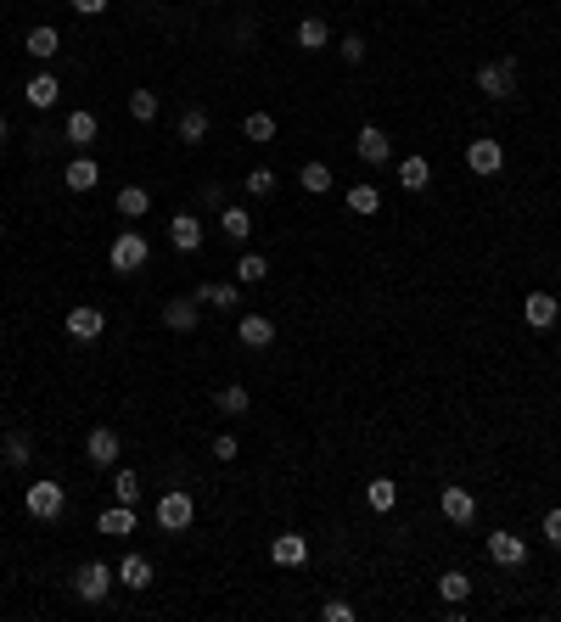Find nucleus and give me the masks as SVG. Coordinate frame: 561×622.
I'll list each match as a JSON object with an SVG mask.
<instances>
[{"label": "nucleus", "instance_id": "1", "mask_svg": "<svg viewBox=\"0 0 561 622\" xmlns=\"http://www.w3.org/2000/svg\"><path fill=\"white\" fill-rule=\"evenodd\" d=\"M107 264H113L118 275H135V270H146V264H152V247H146V236H141V231H118V236H113V252H107Z\"/></svg>", "mask_w": 561, "mask_h": 622}, {"label": "nucleus", "instance_id": "2", "mask_svg": "<svg viewBox=\"0 0 561 622\" xmlns=\"http://www.w3.org/2000/svg\"><path fill=\"white\" fill-rule=\"evenodd\" d=\"M23 505H28V516H40V521H56L62 510H68V494H62V482H56V477H40V482H28Z\"/></svg>", "mask_w": 561, "mask_h": 622}, {"label": "nucleus", "instance_id": "3", "mask_svg": "<svg viewBox=\"0 0 561 622\" xmlns=\"http://www.w3.org/2000/svg\"><path fill=\"white\" fill-rule=\"evenodd\" d=\"M113 578H118V572H113L107 561H85V567L74 572V595H79L85 606H102L107 588H113Z\"/></svg>", "mask_w": 561, "mask_h": 622}, {"label": "nucleus", "instance_id": "4", "mask_svg": "<svg viewBox=\"0 0 561 622\" xmlns=\"http://www.w3.org/2000/svg\"><path fill=\"white\" fill-rule=\"evenodd\" d=\"M477 90L488 95V102H511L516 95V62L506 56V62H483L477 68Z\"/></svg>", "mask_w": 561, "mask_h": 622}, {"label": "nucleus", "instance_id": "5", "mask_svg": "<svg viewBox=\"0 0 561 622\" xmlns=\"http://www.w3.org/2000/svg\"><path fill=\"white\" fill-rule=\"evenodd\" d=\"M157 528L163 533H185L191 528V516H196V499L191 494H180V488H175V494H157Z\"/></svg>", "mask_w": 561, "mask_h": 622}, {"label": "nucleus", "instance_id": "6", "mask_svg": "<svg viewBox=\"0 0 561 622\" xmlns=\"http://www.w3.org/2000/svg\"><path fill=\"white\" fill-rule=\"evenodd\" d=\"M466 169H472V174H483V180H488V174H500V169H506V146L494 141V135L472 141V146H466Z\"/></svg>", "mask_w": 561, "mask_h": 622}, {"label": "nucleus", "instance_id": "7", "mask_svg": "<svg viewBox=\"0 0 561 622\" xmlns=\"http://www.w3.org/2000/svg\"><path fill=\"white\" fill-rule=\"evenodd\" d=\"M354 152H359V163H371V169L393 163V141H387V129L366 123V129H359V141H354Z\"/></svg>", "mask_w": 561, "mask_h": 622}, {"label": "nucleus", "instance_id": "8", "mask_svg": "<svg viewBox=\"0 0 561 622\" xmlns=\"http://www.w3.org/2000/svg\"><path fill=\"white\" fill-rule=\"evenodd\" d=\"M488 561H494V567H506V572L522 567V561H527V538H516V533H506V528H500V533H488Z\"/></svg>", "mask_w": 561, "mask_h": 622}, {"label": "nucleus", "instance_id": "9", "mask_svg": "<svg viewBox=\"0 0 561 622\" xmlns=\"http://www.w3.org/2000/svg\"><path fill=\"white\" fill-rule=\"evenodd\" d=\"M438 510H444V521H455V528H472V521H477V499L466 494V488H444Z\"/></svg>", "mask_w": 561, "mask_h": 622}, {"label": "nucleus", "instance_id": "10", "mask_svg": "<svg viewBox=\"0 0 561 622\" xmlns=\"http://www.w3.org/2000/svg\"><path fill=\"white\" fill-rule=\"evenodd\" d=\"M236 342L253 348V353L270 348V342H275V320H270V314H242V320H236Z\"/></svg>", "mask_w": 561, "mask_h": 622}, {"label": "nucleus", "instance_id": "11", "mask_svg": "<svg viewBox=\"0 0 561 622\" xmlns=\"http://www.w3.org/2000/svg\"><path fill=\"white\" fill-rule=\"evenodd\" d=\"M118 454H124V443H118L113 427H95V432L85 438V460H90V466H118Z\"/></svg>", "mask_w": 561, "mask_h": 622}, {"label": "nucleus", "instance_id": "12", "mask_svg": "<svg viewBox=\"0 0 561 622\" xmlns=\"http://www.w3.org/2000/svg\"><path fill=\"white\" fill-rule=\"evenodd\" d=\"M102 331H107V314H102V309H90V303L68 309V337H74V342H95Z\"/></svg>", "mask_w": 561, "mask_h": 622}, {"label": "nucleus", "instance_id": "13", "mask_svg": "<svg viewBox=\"0 0 561 622\" xmlns=\"http://www.w3.org/2000/svg\"><path fill=\"white\" fill-rule=\"evenodd\" d=\"M522 320L534 325V331H550V325L561 320V303L550 298V291H527V303H522Z\"/></svg>", "mask_w": 561, "mask_h": 622}, {"label": "nucleus", "instance_id": "14", "mask_svg": "<svg viewBox=\"0 0 561 622\" xmlns=\"http://www.w3.org/2000/svg\"><path fill=\"white\" fill-rule=\"evenodd\" d=\"M270 561L286 567V572H292V567H304V561H309V538H304V533H281V538L270 544Z\"/></svg>", "mask_w": 561, "mask_h": 622}, {"label": "nucleus", "instance_id": "15", "mask_svg": "<svg viewBox=\"0 0 561 622\" xmlns=\"http://www.w3.org/2000/svg\"><path fill=\"white\" fill-rule=\"evenodd\" d=\"M169 242H175V252H196V247H203V219H196V213H175L169 219Z\"/></svg>", "mask_w": 561, "mask_h": 622}, {"label": "nucleus", "instance_id": "16", "mask_svg": "<svg viewBox=\"0 0 561 622\" xmlns=\"http://www.w3.org/2000/svg\"><path fill=\"white\" fill-rule=\"evenodd\" d=\"M62 185H68V191H95V185H102V163H95V157H74L68 169H62Z\"/></svg>", "mask_w": 561, "mask_h": 622}, {"label": "nucleus", "instance_id": "17", "mask_svg": "<svg viewBox=\"0 0 561 622\" xmlns=\"http://www.w3.org/2000/svg\"><path fill=\"white\" fill-rule=\"evenodd\" d=\"M196 309H203L196 298H169L163 303V325H169V331H196V320H203Z\"/></svg>", "mask_w": 561, "mask_h": 622}, {"label": "nucleus", "instance_id": "18", "mask_svg": "<svg viewBox=\"0 0 561 622\" xmlns=\"http://www.w3.org/2000/svg\"><path fill=\"white\" fill-rule=\"evenodd\" d=\"M95 528H102L107 538H129L135 533V505H107L102 516H95Z\"/></svg>", "mask_w": 561, "mask_h": 622}, {"label": "nucleus", "instance_id": "19", "mask_svg": "<svg viewBox=\"0 0 561 622\" xmlns=\"http://www.w3.org/2000/svg\"><path fill=\"white\" fill-rule=\"evenodd\" d=\"M62 135H68V141L85 152V146H95V135H102V123H95V113H85V107H79V113H68V123H62Z\"/></svg>", "mask_w": 561, "mask_h": 622}, {"label": "nucleus", "instance_id": "20", "mask_svg": "<svg viewBox=\"0 0 561 622\" xmlns=\"http://www.w3.org/2000/svg\"><path fill=\"white\" fill-rule=\"evenodd\" d=\"M23 51L28 56H35V62H56V51H62V35H56V28H28V40H23Z\"/></svg>", "mask_w": 561, "mask_h": 622}, {"label": "nucleus", "instance_id": "21", "mask_svg": "<svg viewBox=\"0 0 561 622\" xmlns=\"http://www.w3.org/2000/svg\"><path fill=\"white\" fill-rule=\"evenodd\" d=\"M196 303H214V309L242 314V286H230V281H208L203 291H196Z\"/></svg>", "mask_w": 561, "mask_h": 622}, {"label": "nucleus", "instance_id": "22", "mask_svg": "<svg viewBox=\"0 0 561 622\" xmlns=\"http://www.w3.org/2000/svg\"><path fill=\"white\" fill-rule=\"evenodd\" d=\"M348 213H359V219H376V213H382V191H376L371 180L348 185Z\"/></svg>", "mask_w": 561, "mask_h": 622}, {"label": "nucleus", "instance_id": "23", "mask_svg": "<svg viewBox=\"0 0 561 622\" xmlns=\"http://www.w3.org/2000/svg\"><path fill=\"white\" fill-rule=\"evenodd\" d=\"M118 583H124V588H146V583H152V561H146L141 549H129L124 561H118Z\"/></svg>", "mask_w": 561, "mask_h": 622}, {"label": "nucleus", "instance_id": "24", "mask_svg": "<svg viewBox=\"0 0 561 622\" xmlns=\"http://www.w3.org/2000/svg\"><path fill=\"white\" fill-rule=\"evenodd\" d=\"M219 231H225L230 242H247V236H253V213L236 208V202H225V208H219Z\"/></svg>", "mask_w": 561, "mask_h": 622}, {"label": "nucleus", "instance_id": "25", "mask_svg": "<svg viewBox=\"0 0 561 622\" xmlns=\"http://www.w3.org/2000/svg\"><path fill=\"white\" fill-rule=\"evenodd\" d=\"M23 95H28V107H40V113H45V107H56L62 84H56V74H35V79H28V90H23Z\"/></svg>", "mask_w": 561, "mask_h": 622}, {"label": "nucleus", "instance_id": "26", "mask_svg": "<svg viewBox=\"0 0 561 622\" xmlns=\"http://www.w3.org/2000/svg\"><path fill=\"white\" fill-rule=\"evenodd\" d=\"M399 185H405V191H426V185H433V163H426L421 152L405 157V163H399Z\"/></svg>", "mask_w": 561, "mask_h": 622}, {"label": "nucleus", "instance_id": "27", "mask_svg": "<svg viewBox=\"0 0 561 622\" xmlns=\"http://www.w3.org/2000/svg\"><path fill=\"white\" fill-rule=\"evenodd\" d=\"M332 45V28H326V17H304L298 23V51H326Z\"/></svg>", "mask_w": 561, "mask_h": 622}, {"label": "nucleus", "instance_id": "28", "mask_svg": "<svg viewBox=\"0 0 561 622\" xmlns=\"http://www.w3.org/2000/svg\"><path fill=\"white\" fill-rule=\"evenodd\" d=\"M28 460H35V443H28L23 432H12L6 443H0V466H12V471H23Z\"/></svg>", "mask_w": 561, "mask_h": 622}, {"label": "nucleus", "instance_id": "29", "mask_svg": "<svg viewBox=\"0 0 561 622\" xmlns=\"http://www.w3.org/2000/svg\"><path fill=\"white\" fill-rule=\"evenodd\" d=\"M180 141H185V146H203V141H208V113H203V107H185V113H180Z\"/></svg>", "mask_w": 561, "mask_h": 622}, {"label": "nucleus", "instance_id": "30", "mask_svg": "<svg viewBox=\"0 0 561 622\" xmlns=\"http://www.w3.org/2000/svg\"><path fill=\"white\" fill-rule=\"evenodd\" d=\"M242 135H247L253 146H270V141H275V118H270V113H247V118H242Z\"/></svg>", "mask_w": 561, "mask_h": 622}, {"label": "nucleus", "instance_id": "31", "mask_svg": "<svg viewBox=\"0 0 561 622\" xmlns=\"http://www.w3.org/2000/svg\"><path fill=\"white\" fill-rule=\"evenodd\" d=\"M118 213H124V219H141V213H152V191H141V185H124V191H118Z\"/></svg>", "mask_w": 561, "mask_h": 622}, {"label": "nucleus", "instance_id": "32", "mask_svg": "<svg viewBox=\"0 0 561 622\" xmlns=\"http://www.w3.org/2000/svg\"><path fill=\"white\" fill-rule=\"evenodd\" d=\"M366 499H371V510H393V505H399V482H393V477H371Z\"/></svg>", "mask_w": 561, "mask_h": 622}, {"label": "nucleus", "instance_id": "33", "mask_svg": "<svg viewBox=\"0 0 561 622\" xmlns=\"http://www.w3.org/2000/svg\"><path fill=\"white\" fill-rule=\"evenodd\" d=\"M264 275H270V258H264V252H242V258H236V281H242V286H258Z\"/></svg>", "mask_w": 561, "mask_h": 622}, {"label": "nucleus", "instance_id": "34", "mask_svg": "<svg viewBox=\"0 0 561 622\" xmlns=\"http://www.w3.org/2000/svg\"><path fill=\"white\" fill-rule=\"evenodd\" d=\"M298 185H304L309 196H326V191H332V169H326V163H304V169H298Z\"/></svg>", "mask_w": 561, "mask_h": 622}, {"label": "nucleus", "instance_id": "35", "mask_svg": "<svg viewBox=\"0 0 561 622\" xmlns=\"http://www.w3.org/2000/svg\"><path fill=\"white\" fill-rule=\"evenodd\" d=\"M247 404H253V399H247V387H242V381L214 392V410H225V415H247Z\"/></svg>", "mask_w": 561, "mask_h": 622}, {"label": "nucleus", "instance_id": "36", "mask_svg": "<svg viewBox=\"0 0 561 622\" xmlns=\"http://www.w3.org/2000/svg\"><path fill=\"white\" fill-rule=\"evenodd\" d=\"M113 499H118V505H141V471L124 466V471L113 477Z\"/></svg>", "mask_w": 561, "mask_h": 622}, {"label": "nucleus", "instance_id": "37", "mask_svg": "<svg viewBox=\"0 0 561 622\" xmlns=\"http://www.w3.org/2000/svg\"><path fill=\"white\" fill-rule=\"evenodd\" d=\"M129 118H135V123H152V118H157V90H129Z\"/></svg>", "mask_w": 561, "mask_h": 622}, {"label": "nucleus", "instance_id": "38", "mask_svg": "<svg viewBox=\"0 0 561 622\" xmlns=\"http://www.w3.org/2000/svg\"><path fill=\"white\" fill-rule=\"evenodd\" d=\"M438 595L466 606V595H472V578H466V572H444V578H438Z\"/></svg>", "mask_w": 561, "mask_h": 622}, {"label": "nucleus", "instance_id": "39", "mask_svg": "<svg viewBox=\"0 0 561 622\" xmlns=\"http://www.w3.org/2000/svg\"><path fill=\"white\" fill-rule=\"evenodd\" d=\"M242 185H247V196H270V191H275V169H264V163H258Z\"/></svg>", "mask_w": 561, "mask_h": 622}, {"label": "nucleus", "instance_id": "40", "mask_svg": "<svg viewBox=\"0 0 561 622\" xmlns=\"http://www.w3.org/2000/svg\"><path fill=\"white\" fill-rule=\"evenodd\" d=\"M236 454H242L236 432H219V438H214V460H236Z\"/></svg>", "mask_w": 561, "mask_h": 622}, {"label": "nucleus", "instance_id": "41", "mask_svg": "<svg viewBox=\"0 0 561 622\" xmlns=\"http://www.w3.org/2000/svg\"><path fill=\"white\" fill-rule=\"evenodd\" d=\"M337 51H343V62H366V40H359V35H343Z\"/></svg>", "mask_w": 561, "mask_h": 622}, {"label": "nucleus", "instance_id": "42", "mask_svg": "<svg viewBox=\"0 0 561 622\" xmlns=\"http://www.w3.org/2000/svg\"><path fill=\"white\" fill-rule=\"evenodd\" d=\"M320 617H326V622H354V606H348V600H326Z\"/></svg>", "mask_w": 561, "mask_h": 622}, {"label": "nucleus", "instance_id": "43", "mask_svg": "<svg viewBox=\"0 0 561 622\" xmlns=\"http://www.w3.org/2000/svg\"><path fill=\"white\" fill-rule=\"evenodd\" d=\"M539 533L550 538V549H561V510H545V521H539Z\"/></svg>", "mask_w": 561, "mask_h": 622}, {"label": "nucleus", "instance_id": "44", "mask_svg": "<svg viewBox=\"0 0 561 622\" xmlns=\"http://www.w3.org/2000/svg\"><path fill=\"white\" fill-rule=\"evenodd\" d=\"M68 6H74L79 17H102V12H107V0H68Z\"/></svg>", "mask_w": 561, "mask_h": 622}, {"label": "nucleus", "instance_id": "45", "mask_svg": "<svg viewBox=\"0 0 561 622\" xmlns=\"http://www.w3.org/2000/svg\"><path fill=\"white\" fill-rule=\"evenodd\" d=\"M6 135H12V129H6V118H0V146H6Z\"/></svg>", "mask_w": 561, "mask_h": 622}, {"label": "nucleus", "instance_id": "46", "mask_svg": "<svg viewBox=\"0 0 561 622\" xmlns=\"http://www.w3.org/2000/svg\"><path fill=\"white\" fill-rule=\"evenodd\" d=\"M0 6H6V0H0Z\"/></svg>", "mask_w": 561, "mask_h": 622}]
</instances>
